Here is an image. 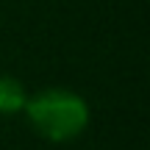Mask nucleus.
<instances>
[{
  "instance_id": "2",
  "label": "nucleus",
  "mask_w": 150,
  "mask_h": 150,
  "mask_svg": "<svg viewBox=\"0 0 150 150\" xmlns=\"http://www.w3.org/2000/svg\"><path fill=\"white\" fill-rule=\"evenodd\" d=\"M28 100V92L14 75H0V114L11 117V114H20L22 106Z\"/></svg>"
},
{
  "instance_id": "1",
  "label": "nucleus",
  "mask_w": 150,
  "mask_h": 150,
  "mask_svg": "<svg viewBox=\"0 0 150 150\" xmlns=\"http://www.w3.org/2000/svg\"><path fill=\"white\" fill-rule=\"evenodd\" d=\"M22 111H25L31 128L47 142H70L81 136L89 125L86 100L78 92L56 89V86L28 95Z\"/></svg>"
}]
</instances>
